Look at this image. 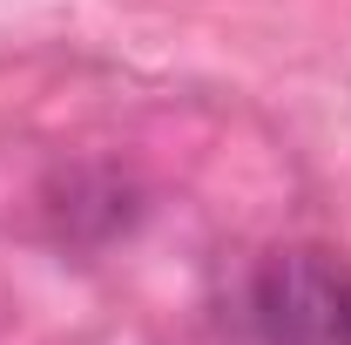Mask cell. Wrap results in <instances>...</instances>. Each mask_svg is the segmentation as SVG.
Wrapping results in <instances>:
<instances>
[{
	"label": "cell",
	"instance_id": "obj_1",
	"mask_svg": "<svg viewBox=\"0 0 351 345\" xmlns=\"http://www.w3.org/2000/svg\"><path fill=\"white\" fill-rule=\"evenodd\" d=\"M338 298H345V271L317 258V251H277L257 271V311L263 345H338Z\"/></svg>",
	"mask_w": 351,
	"mask_h": 345
},
{
	"label": "cell",
	"instance_id": "obj_2",
	"mask_svg": "<svg viewBox=\"0 0 351 345\" xmlns=\"http://www.w3.org/2000/svg\"><path fill=\"white\" fill-rule=\"evenodd\" d=\"M338 345H351V271H345V298H338Z\"/></svg>",
	"mask_w": 351,
	"mask_h": 345
}]
</instances>
